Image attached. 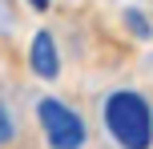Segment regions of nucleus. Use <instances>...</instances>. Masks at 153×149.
Instances as JSON below:
<instances>
[{
	"label": "nucleus",
	"instance_id": "3",
	"mask_svg": "<svg viewBox=\"0 0 153 149\" xmlns=\"http://www.w3.org/2000/svg\"><path fill=\"white\" fill-rule=\"evenodd\" d=\"M28 64H32V73H36L40 81H56V73H61V53H56V44H53V32L40 28L36 36H32Z\"/></svg>",
	"mask_w": 153,
	"mask_h": 149
},
{
	"label": "nucleus",
	"instance_id": "5",
	"mask_svg": "<svg viewBox=\"0 0 153 149\" xmlns=\"http://www.w3.org/2000/svg\"><path fill=\"white\" fill-rule=\"evenodd\" d=\"M4 141H12V117H8V109L0 105V145Z\"/></svg>",
	"mask_w": 153,
	"mask_h": 149
},
{
	"label": "nucleus",
	"instance_id": "4",
	"mask_svg": "<svg viewBox=\"0 0 153 149\" xmlns=\"http://www.w3.org/2000/svg\"><path fill=\"white\" fill-rule=\"evenodd\" d=\"M125 20H129V28L137 32V36H149V24H145V16H141L137 8H129V12H125Z\"/></svg>",
	"mask_w": 153,
	"mask_h": 149
},
{
	"label": "nucleus",
	"instance_id": "1",
	"mask_svg": "<svg viewBox=\"0 0 153 149\" xmlns=\"http://www.w3.org/2000/svg\"><path fill=\"white\" fill-rule=\"evenodd\" d=\"M105 129L121 149H149L153 145V109L141 93L117 89L105 101Z\"/></svg>",
	"mask_w": 153,
	"mask_h": 149
},
{
	"label": "nucleus",
	"instance_id": "6",
	"mask_svg": "<svg viewBox=\"0 0 153 149\" xmlns=\"http://www.w3.org/2000/svg\"><path fill=\"white\" fill-rule=\"evenodd\" d=\"M28 4L36 8V12H45V8H48V0H28Z\"/></svg>",
	"mask_w": 153,
	"mask_h": 149
},
{
	"label": "nucleus",
	"instance_id": "2",
	"mask_svg": "<svg viewBox=\"0 0 153 149\" xmlns=\"http://www.w3.org/2000/svg\"><path fill=\"white\" fill-rule=\"evenodd\" d=\"M40 113V125H45V137L53 149H81L85 145V121L76 117L65 101H56V97H45V101L36 105Z\"/></svg>",
	"mask_w": 153,
	"mask_h": 149
}]
</instances>
